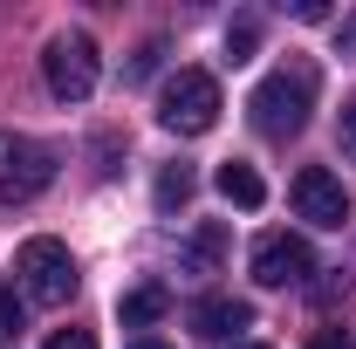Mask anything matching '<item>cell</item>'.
I'll list each match as a JSON object with an SVG mask.
<instances>
[{"label": "cell", "instance_id": "cell-7", "mask_svg": "<svg viewBox=\"0 0 356 349\" xmlns=\"http://www.w3.org/2000/svg\"><path fill=\"white\" fill-rule=\"evenodd\" d=\"M48 178H55V151L14 144L7 151V172H0V206H28L35 192H48Z\"/></svg>", "mask_w": 356, "mask_h": 349}, {"label": "cell", "instance_id": "cell-2", "mask_svg": "<svg viewBox=\"0 0 356 349\" xmlns=\"http://www.w3.org/2000/svg\"><path fill=\"white\" fill-rule=\"evenodd\" d=\"M14 274H21L28 302H42V308H62L76 288H83V274H76V254H69L62 240H48V233H35V240L14 254Z\"/></svg>", "mask_w": 356, "mask_h": 349}, {"label": "cell", "instance_id": "cell-12", "mask_svg": "<svg viewBox=\"0 0 356 349\" xmlns=\"http://www.w3.org/2000/svg\"><path fill=\"white\" fill-rule=\"evenodd\" d=\"M192 185H199L192 165H165V172H158V213H178V206L192 199Z\"/></svg>", "mask_w": 356, "mask_h": 349}, {"label": "cell", "instance_id": "cell-10", "mask_svg": "<svg viewBox=\"0 0 356 349\" xmlns=\"http://www.w3.org/2000/svg\"><path fill=\"white\" fill-rule=\"evenodd\" d=\"M213 185H220V199H226V206H240V213H254V206L267 199L261 172H254V165H240V158H233V165H220V178H213Z\"/></svg>", "mask_w": 356, "mask_h": 349}, {"label": "cell", "instance_id": "cell-19", "mask_svg": "<svg viewBox=\"0 0 356 349\" xmlns=\"http://www.w3.org/2000/svg\"><path fill=\"white\" fill-rule=\"evenodd\" d=\"M131 349H172V343H158V336H144V343H131Z\"/></svg>", "mask_w": 356, "mask_h": 349}, {"label": "cell", "instance_id": "cell-5", "mask_svg": "<svg viewBox=\"0 0 356 349\" xmlns=\"http://www.w3.org/2000/svg\"><path fill=\"white\" fill-rule=\"evenodd\" d=\"M315 274V254L302 233H261L254 240V281L261 288H302Z\"/></svg>", "mask_w": 356, "mask_h": 349}, {"label": "cell", "instance_id": "cell-11", "mask_svg": "<svg viewBox=\"0 0 356 349\" xmlns=\"http://www.w3.org/2000/svg\"><path fill=\"white\" fill-rule=\"evenodd\" d=\"M165 308H172V295H165L158 281H144V288H131V295L117 302V315H124V329H144V322H158Z\"/></svg>", "mask_w": 356, "mask_h": 349}, {"label": "cell", "instance_id": "cell-9", "mask_svg": "<svg viewBox=\"0 0 356 349\" xmlns=\"http://www.w3.org/2000/svg\"><path fill=\"white\" fill-rule=\"evenodd\" d=\"M220 261H226V226L206 219V226L178 247V267H185V274H220Z\"/></svg>", "mask_w": 356, "mask_h": 349}, {"label": "cell", "instance_id": "cell-8", "mask_svg": "<svg viewBox=\"0 0 356 349\" xmlns=\"http://www.w3.org/2000/svg\"><path fill=\"white\" fill-rule=\"evenodd\" d=\"M192 329H199L206 343H226V336L254 329V308H247V302H233V295H206V302L192 308Z\"/></svg>", "mask_w": 356, "mask_h": 349}, {"label": "cell", "instance_id": "cell-6", "mask_svg": "<svg viewBox=\"0 0 356 349\" xmlns=\"http://www.w3.org/2000/svg\"><path fill=\"white\" fill-rule=\"evenodd\" d=\"M295 213L309 219V226H343L350 219V192H343V178L309 165V172H295Z\"/></svg>", "mask_w": 356, "mask_h": 349}, {"label": "cell", "instance_id": "cell-20", "mask_svg": "<svg viewBox=\"0 0 356 349\" xmlns=\"http://www.w3.org/2000/svg\"><path fill=\"white\" fill-rule=\"evenodd\" d=\"M240 349H267V343H240Z\"/></svg>", "mask_w": 356, "mask_h": 349}, {"label": "cell", "instance_id": "cell-15", "mask_svg": "<svg viewBox=\"0 0 356 349\" xmlns=\"http://www.w3.org/2000/svg\"><path fill=\"white\" fill-rule=\"evenodd\" d=\"M309 349H356V336H350V329H315Z\"/></svg>", "mask_w": 356, "mask_h": 349}, {"label": "cell", "instance_id": "cell-18", "mask_svg": "<svg viewBox=\"0 0 356 349\" xmlns=\"http://www.w3.org/2000/svg\"><path fill=\"white\" fill-rule=\"evenodd\" d=\"M343 55L356 62V21H343Z\"/></svg>", "mask_w": 356, "mask_h": 349}, {"label": "cell", "instance_id": "cell-17", "mask_svg": "<svg viewBox=\"0 0 356 349\" xmlns=\"http://www.w3.org/2000/svg\"><path fill=\"white\" fill-rule=\"evenodd\" d=\"M336 137H343V151L356 158V103H343V124H336Z\"/></svg>", "mask_w": 356, "mask_h": 349}, {"label": "cell", "instance_id": "cell-3", "mask_svg": "<svg viewBox=\"0 0 356 349\" xmlns=\"http://www.w3.org/2000/svg\"><path fill=\"white\" fill-rule=\"evenodd\" d=\"M158 124L172 137H206L220 124V83L206 69H178L165 83V96H158Z\"/></svg>", "mask_w": 356, "mask_h": 349}, {"label": "cell", "instance_id": "cell-14", "mask_svg": "<svg viewBox=\"0 0 356 349\" xmlns=\"http://www.w3.org/2000/svg\"><path fill=\"white\" fill-rule=\"evenodd\" d=\"M21 322H28V315H21V295H14V288H0V343H14V336H21Z\"/></svg>", "mask_w": 356, "mask_h": 349}, {"label": "cell", "instance_id": "cell-4", "mask_svg": "<svg viewBox=\"0 0 356 349\" xmlns=\"http://www.w3.org/2000/svg\"><path fill=\"white\" fill-rule=\"evenodd\" d=\"M42 76H48V89L62 96V103H83L89 89H96V42L89 35H55V42L42 48Z\"/></svg>", "mask_w": 356, "mask_h": 349}, {"label": "cell", "instance_id": "cell-1", "mask_svg": "<svg viewBox=\"0 0 356 349\" xmlns=\"http://www.w3.org/2000/svg\"><path fill=\"white\" fill-rule=\"evenodd\" d=\"M247 110H254V131L261 137H302V124H309L315 110V62H281V69H267L261 89L247 96Z\"/></svg>", "mask_w": 356, "mask_h": 349}, {"label": "cell", "instance_id": "cell-16", "mask_svg": "<svg viewBox=\"0 0 356 349\" xmlns=\"http://www.w3.org/2000/svg\"><path fill=\"white\" fill-rule=\"evenodd\" d=\"M42 349H96V336H89V329H62V336H48Z\"/></svg>", "mask_w": 356, "mask_h": 349}, {"label": "cell", "instance_id": "cell-13", "mask_svg": "<svg viewBox=\"0 0 356 349\" xmlns=\"http://www.w3.org/2000/svg\"><path fill=\"white\" fill-rule=\"evenodd\" d=\"M254 42H261V21H254V14H240V21L226 28V62H247Z\"/></svg>", "mask_w": 356, "mask_h": 349}]
</instances>
